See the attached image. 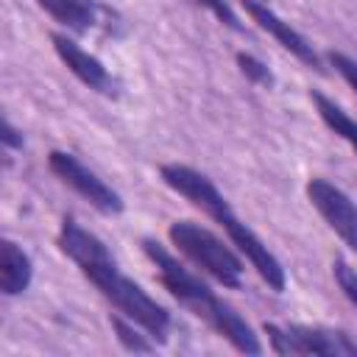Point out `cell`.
<instances>
[{
  "label": "cell",
  "mask_w": 357,
  "mask_h": 357,
  "mask_svg": "<svg viewBox=\"0 0 357 357\" xmlns=\"http://www.w3.org/2000/svg\"><path fill=\"white\" fill-rule=\"evenodd\" d=\"M61 254H67L78 271L98 287V293L126 318H131L134 324H139L156 343H165L167 340V332H170V312L156 301L151 298L134 279H128L114 257L109 254L106 243L86 231L78 220L73 218H64L61 226H59V237H56Z\"/></svg>",
  "instance_id": "6da1fadb"
},
{
  "label": "cell",
  "mask_w": 357,
  "mask_h": 357,
  "mask_svg": "<svg viewBox=\"0 0 357 357\" xmlns=\"http://www.w3.org/2000/svg\"><path fill=\"white\" fill-rule=\"evenodd\" d=\"M159 176H162V181H165L173 192H178L181 198H187L192 206H198L201 212H206L220 229H226L231 245H237V251L245 254V259L254 265V271L259 273V279H262L273 293H282V290H284L287 279H284L282 262H279L276 254L251 231V226L243 223V220L234 215L231 204L223 198V192L212 184L209 176L198 173V170L190 167V165H178V162L162 165V167H159Z\"/></svg>",
  "instance_id": "7a4b0ae2"
},
{
  "label": "cell",
  "mask_w": 357,
  "mask_h": 357,
  "mask_svg": "<svg viewBox=\"0 0 357 357\" xmlns=\"http://www.w3.org/2000/svg\"><path fill=\"white\" fill-rule=\"evenodd\" d=\"M142 251L153 262L165 290L178 304H184L192 315H198L204 324H209L223 340H229L231 349H237L243 354L262 351L259 335L251 329V324L234 307H229L220 296H215V290L206 282H201L184 262H178L165 245H159L156 240H142Z\"/></svg>",
  "instance_id": "3957f363"
},
{
  "label": "cell",
  "mask_w": 357,
  "mask_h": 357,
  "mask_svg": "<svg viewBox=\"0 0 357 357\" xmlns=\"http://www.w3.org/2000/svg\"><path fill=\"white\" fill-rule=\"evenodd\" d=\"M170 243L198 268H204L212 279H218L223 287H240L243 284V259L223 243L218 240L209 229L192 223V220H173L167 226Z\"/></svg>",
  "instance_id": "277c9868"
},
{
  "label": "cell",
  "mask_w": 357,
  "mask_h": 357,
  "mask_svg": "<svg viewBox=\"0 0 357 357\" xmlns=\"http://www.w3.org/2000/svg\"><path fill=\"white\" fill-rule=\"evenodd\" d=\"M271 351L276 354H324V357H351L357 354V340L343 329L307 326V324H265Z\"/></svg>",
  "instance_id": "5b68a950"
},
{
  "label": "cell",
  "mask_w": 357,
  "mask_h": 357,
  "mask_svg": "<svg viewBox=\"0 0 357 357\" xmlns=\"http://www.w3.org/2000/svg\"><path fill=\"white\" fill-rule=\"evenodd\" d=\"M47 167L53 170V176L67 184L73 192H78L84 201H89L98 212L103 215H117L123 212V198L117 190H112L98 173H92L78 156L67 153V151H50L47 153Z\"/></svg>",
  "instance_id": "8992f818"
},
{
  "label": "cell",
  "mask_w": 357,
  "mask_h": 357,
  "mask_svg": "<svg viewBox=\"0 0 357 357\" xmlns=\"http://www.w3.org/2000/svg\"><path fill=\"white\" fill-rule=\"evenodd\" d=\"M307 198L326 220V226L357 254V201H351L337 184L324 176H312L307 181Z\"/></svg>",
  "instance_id": "52a82bcc"
},
{
  "label": "cell",
  "mask_w": 357,
  "mask_h": 357,
  "mask_svg": "<svg viewBox=\"0 0 357 357\" xmlns=\"http://www.w3.org/2000/svg\"><path fill=\"white\" fill-rule=\"evenodd\" d=\"M50 42H53L56 56L64 61V67H67L84 86H89L92 92L106 95V98H117V95H120L117 78L103 67V61H100L98 56L86 53L78 42H73V39L64 36V33H53Z\"/></svg>",
  "instance_id": "ba28073f"
},
{
  "label": "cell",
  "mask_w": 357,
  "mask_h": 357,
  "mask_svg": "<svg viewBox=\"0 0 357 357\" xmlns=\"http://www.w3.org/2000/svg\"><path fill=\"white\" fill-rule=\"evenodd\" d=\"M243 8H245V14H248L262 31H268L290 56H296L301 64H307V67H312V70H318V73L324 70L321 56L315 53V47L310 45V39L301 36V33H298L290 22H284L279 14H273L265 0H243Z\"/></svg>",
  "instance_id": "9c48e42d"
},
{
  "label": "cell",
  "mask_w": 357,
  "mask_h": 357,
  "mask_svg": "<svg viewBox=\"0 0 357 357\" xmlns=\"http://www.w3.org/2000/svg\"><path fill=\"white\" fill-rule=\"evenodd\" d=\"M31 279H33L31 257L14 240H3L0 243V290L6 296H20L28 290Z\"/></svg>",
  "instance_id": "30bf717a"
},
{
  "label": "cell",
  "mask_w": 357,
  "mask_h": 357,
  "mask_svg": "<svg viewBox=\"0 0 357 357\" xmlns=\"http://www.w3.org/2000/svg\"><path fill=\"white\" fill-rule=\"evenodd\" d=\"M36 6L75 33H84L98 22V6L92 0H36Z\"/></svg>",
  "instance_id": "8fae6325"
},
{
  "label": "cell",
  "mask_w": 357,
  "mask_h": 357,
  "mask_svg": "<svg viewBox=\"0 0 357 357\" xmlns=\"http://www.w3.org/2000/svg\"><path fill=\"white\" fill-rule=\"evenodd\" d=\"M310 100L315 103V112H318V117L326 123V128L335 131L340 139H346V142L351 145V151L357 153V120H351L332 98H326V95L318 92V89L310 92Z\"/></svg>",
  "instance_id": "7c38bea8"
},
{
  "label": "cell",
  "mask_w": 357,
  "mask_h": 357,
  "mask_svg": "<svg viewBox=\"0 0 357 357\" xmlns=\"http://www.w3.org/2000/svg\"><path fill=\"white\" fill-rule=\"evenodd\" d=\"M109 321H112V329H114V335H117V340H120V346H123L126 351L148 354V351H153V349H156V340H153V337H151L139 324H134L131 318H126V315L114 312Z\"/></svg>",
  "instance_id": "4fadbf2b"
},
{
  "label": "cell",
  "mask_w": 357,
  "mask_h": 357,
  "mask_svg": "<svg viewBox=\"0 0 357 357\" xmlns=\"http://www.w3.org/2000/svg\"><path fill=\"white\" fill-rule=\"evenodd\" d=\"M332 276L340 287V293L357 307V268H351L346 259H332Z\"/></svg>",
  "instance_id": "5bb4252c"
},
{
  "label": "cell",
  "mask_w": 357,
  "mask_h": 357,
  "mask_svg": "<svg viewBox=\"0 0 357 357\" xmlns=\"http://www.w3.org/2000/svg\"><path fill=\"white\" fill-rule=\"evenodd\" d=\"M237 64H240V70H243V75H245L248 81H254V84H259V86H271V84H273V75H271L268 64L259 61L257 56H251V53H237Z\"/></svg>",
  "instance_id": "9a60e30c"
},
{
  "label": "cell",
  "mask_w": 357,
  "mask_h": 357,
  "mask_svg": "<svg viewBox=\"0 0 357 357\" xmlns=\"http://www.w3.org/2000/svg\"><path fill=\"white\" fill-rule=\"evenodd\" d=\"M195 6H204L218 22H223L226 28H231V31H237V33H243L245 28H243V22H240V17L231 11V6L226 3V0H192Z\"/></svg>",
  "instance_id": "2e32d148"
},
{
  "label": "cell",
  "mask_w": 357,
  "mask_h": 357,
  "mask_svg": "<svg viewBox=\"0 0 357 357\" xmlns=\"http://www.w3.org/2000/svg\"><path fill=\"white\" fill-rule=\"evenodd\" d=\"M326 59H329V64L340 73V78H343V81L357 92V61H354V59H349V56H346V53H340V50H329V56H326Z\"/></svg>",
  "instance_id": "e0dca14e"
},
{
  "label": "cell",
  "mask_w": 357,
  "mask_h": 357,
  "mask_svg": "<svg viewBox=\"0 0 357 357\" xmlns=\"http://www.w3.org/2000/svg\"><path fill=\"white\" fill-rule=\"evenodd\" d=\"M0 139H3V148H6V151H20V148H22V131L14 128L11 120L3 123V134H0Z\"/></svg>",
  "instance_id": "ac0fdd59"
}]
</instances>
